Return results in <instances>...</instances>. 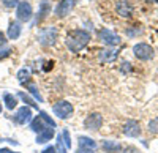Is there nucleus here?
Instances as JSON below:
<instances>
[{
  "label": "nucleus",
  "mask_w": 158,
  "mask_h": 153,
  "mask_svg": "<svg viewBox=\"0 0 158 153\" xmlns=\"http://www.w3.org/2000/svg\"><path fill=\"white\" fill-rule=\"evenodd\" d=\"M32 14H33V11H32V5L29 2H19L18 5V10H16V16L19 21L22 22H27L32 19Z\"/></svg>",
  "instance_id": "nucleus-6"
},
{
  "label": "nucleus",
  "mask_w": 158,
  "mask_h": 153,
  "mask_svg": "<svg viewBox=\"0 0 158 153\" xmlns=\"http://www.w3.org/2000/svg\"><path fill=\"white\" fill-rule=\"evenodd\" d=\"M101 148L106 153H120L122 151V145L118 142H115V141H103Z\"/></svg>",
  "instance_id": "nucleus-13"
},
{
  "label": "nucleus",
  "mask_w": 158,
  "mask_h": 153,
  "mask_svg": "<svg viewBox=\"0 0 158 153\" xmlns=\"http://www.w3.org/2000/svg\"><path fill=\"white\" fill-rule=\"evenodd\" d=\"M123 153H141V151H139L138 148H135V147H127Z\"/></svg>",
  "instance_id": "nucleus-30"
},
{
  "label": "nucleus",
  "mask_w": 158,
  "mask_h": 153,
  "mask_svg": "<svg viewBox=\"0 0 158 153\" xmlns=\"http://www.w3.org/2000/svg\"><path fill=\"white\" fill-rule=\"evenodd\" d=\"M51 13V3L48 2V0H43L41 3H40V11H38V18H36V24L41 22L48 14Z\"/></svg>",
  "instance_id": "nucleus-16"
},
{
  "label": "nucleus",
  "mask_w": 158,
  "mask_h": 153,
  "mask_svg": "<svg viewBox=\"0 0 158 153\" xmlns=\"http://www.w3.org/2000/svg\"><path fill=\"white\" fill-rule=\"evenodd\" d=\"M77 144H79V148H85V150H95L97 148V144L94 139L90 137H85V136H81L77 139Z\"/></svg>",
  "instance_id": "nucleus-17"
},
{
  "label": "nucleus",
  "mask_w": 158,
  "mask_h": 153,
  "mask_svg": "<svg viewBox=\"0 0 158 153\" xmlns=\"http://www.w3.org/2000/svg\"><path fill=\"white\" fill-rule=\"evenodd\" d=\"M24 85H25V88H29L30 90V93L40 101V103H41L43 101V98H41V95H40V92H38V88H36V85L33 84V82H30V81H25V82H22Z\"/></svg>",
  "instance_id": "nucleus-20"
},
{
  "label": "nucleus",
  "mask_w": 158,
  "mask_h": 153,
  "mask_svg": "<svg viewBox=\"0 0 158 153\" xmlns=\"http://www.w3.org/2000/svg\"><path fill=\"white\" fill-rule=\"evenodd\" d=\"M149 131L150 133H158V119H153L149 123Z\"/></svg>",
  "instance_id": "nucleus-26"
},
{
  "label": "nucleus",
  "mask_w": 158,
  "mask_h": 153,
  "mask_svg": "<svg viewBox=\"0 0 158 153\" xmlns=\"http://www.w3.org/2000/svg\"><path fill=\"white\" fill-rule=\"evenodd\" d=\"M57 40V29L56 27H46L43 30H40L38 33V41L43 46H52Z\"/></svg>",
  "instance_id": "nucleus-2"
},
{
  "label": "nucleus",
  "mask_w": 158,
  "mask_h": 153,
  "mask_svg": "<svg viewBox=\"0 0 158 153\" xmlns=\"http://www.w3.org/2000/svg\"><path fill=\"white\" fill-rule=\"evenodd\" d=\"M98 36H100V40L104 43V44H108V46H118L120 44V36H118L117 33H114L112 30H109V29H101L100 32H98Z\"/></svg>",
  "instance_id": "nucleus-5"
},
{
  "label": "nucleus",
  "mask_w": 158,
  "mask_h": 153,
  "mask_svg": "<svg viewBox=\"0 0 158 153\" xmlns=\"http://www.w3.org/2000/svg\"><path fill=\"white\" fill-rule=\"evenodd\" d=\"M41 153H57V150H56V147H52V145H48Z\"/></svg>",
  "instance_id": "nucleus-29"
},
{
  "label": "nucleus",
  "mask_w": 158,
  "mask_h": 153,
  "mask_svg": "<svg viewBox=\"0 0 158 153\" xmlns=\"http://www.w3.org/2000/svg\"><path fill=\"white\" fill-rule=\"evenodd\" d=\"M103 125V117L100 115V114H90V115L84 120V126L87 130H92V131H97L98 128H101Z\"/></svg>",
  "instance_id": "nucleus-8"
},
{
  "label": "nucleus",
  "mask_w": 158,
  "mask_h": 153,
  "mask_svg": "<svg viewBox=\"0 0 158 153\" xmlns=\"http://www.w3.org/2000/svg\"><path fill=\"white\" fill-rule=\"evenodd\" d=\"M30 120H32V111H30V107H27V106L19 107L18 112L15 114V122L19 123V125H25V123L30 122Z\"/></svg>",
  "instance_id": "nucleus-10"
},
{
  "label": "nucleus",
  "mask_w": 158,
  "mask_h": 153,
  "mask_svg": "<svg viewBox=\"0 0 158 153\" xmlns=\"http://www.w3.org/2000/svg\"><path fill=\"white\" fill-rule=\"evenodd\" d=\"M117 55H118V50L114 49V47L112 49H103L98 54V60L101 63H112L117 58Z\"/></svg>",
  "instance_id": "nucleus-12"
},
{
  "label": "nucleus",
  "mask_w": 158,
  "mask_h": 153,
  "mask_svg": "<svg viewBox=\"0 0 158 153\" xmlns=\"http://www.w3.org/2000/svg\"><path fill=\"white\" fill-rule=\"evenodd\" d=\"M0 153H18V151H13L10 148H0Z\"/></svg>",
  "instance_id": "nucleus-34"
},
{
  "label": "nucleus",
  "mask_w": 158,
  "mask_h": 153,
  "mask_svg": "<svg viewBox=\"0 0 158 153\" xmlns=\"http://www.w3.org/2000/svg\"><path fill=\"white\" fill-rule=\"evenodd\" d=\"M18 96H19V98H21V99L24 101L25 104H29V106H32V107L38 109V104L35 103V101H33V99H32V98H30V96H29L27 93H24V92H19V93H18Z\"/></svg>",
  "instance_id": "nucleus-21"
},
{
  "label": "nucleus",
  "mask_w": 158,
  "mask_h": 153,
  "mask_svg": "<svg viewBox=\"0 0 158 153\" xmlns=\"http://www.w3.org/2000/svg\"><path fill=\"white\" fill-rule=\"evenodd\" d=\"M95 150H85V148H79L76 153H94Z\"/></svg>",
  "instance_id": "nucleus-33"
},
{
  "label": "nucleus",
  "mask_w": 158,
  "mask_h": 153,
  "mask_svg": "<svg viewBox=\"0 0 158 153\" xmlns=\"http://www.w3.org/2000/svg\"><path fill=\"white\" fill-rule=\"evenodd\" d=\"M76 5V0H59L57 3V8H56V14L63 18V16H68L70 13L73 11Z\"/></svg>",
  "instance_id": "nucleus-7"
},
{
  "label": "nucleus",
  "mask_w": 158,
  "mask_h": 153,
  "mask_svg": "<svg viewBox=\"0 0 158 153\" xmlns=\"http://www.w3.org/2000/svg\"><path fill=\"white\" fill-rule=\"evenodd\" d=\"M90 41V35L85 30H71L67 35V46L71 52H79L82 50Z\"/></svg>",
  "instance_id": "nucleus-1"
},
{
  "label": "nucleus",
  "mask_w": 158,
  "mask_h": 153,
  "mask_svg": "<svg viewBox=\"0 0 158 153\" xmlns=\"http://www.w3.org/2000/svg\"><path fill=\"white\" fill-rule=\"evenodd\" d=\"M0 114H2V103H0Z\"/></svg>",
  "instance_id": "nucleus-35"
},
{
  "label": "nucleus",
  "mask_w": 158,
  "mask_h": 153,
  "mask_svg": "<svg viewBox=\"0 0 158 153\" xmlns=\"http://www.w3.org/2000/svg\"><path fill=\"white\" fill-rule=\"evenodd\" d=\"M10 54H11V49H3V50H0V60L5 58V57H8Z\"/></svg>",
  "instance_id": "nucleus-28"
},
{
  "label": "nucleus",
  "mask_w": 158,
  "mask_h": 153,
  "mask_svg": "<svg viewBox=\"0 0 158 153\" xmlns=\"http://www.w3.org/2000/svg\"><path fill=\"white\" fill-rule=\"evenodd\" d=\"M3 101H5V106H6L10 111H13V109L18 106V98L13 96L11 93H3Z\"/></svg>",
  "instance_id": "nucleus-19"
},
{
  "label": "nucleus",
  "mask_w": 158,
  "mask_h": 153,
  "mask_svg": "<svg viewBox=\"0 0 158 153\" xmlns=\"http://www.w3.org/2000/svg\"><path fill=\"white\" fill-rule=\"evenodd\" d=\"M153 3H158V0H153Z\"/></svg>",
  "instance_id": "nucleus-36"
},
{
  "label": "nucleus",
  "mask_w": 158,
  "mask_h": 153,
  "mask_svg": "<svg viewBox=\"0 0 158 153\" xmlns=\"http://www.w3.org/2000/svg\"><path fill=\"white\" fill-rule=\"evenodd\" d=\"M52 111H54V114L59 117V119H63L67 120L73 115V106L68 103V101H59V103H56L54 106H52Z\"/></svg>",
  "instance_id": "nucleus-3"
},
{
  "label": "nucleus",
  "mask_w": 158,
  "mask_h": 153,
  "mask_svg": "<svg viewBox=\"0 0 158 153\" xmlns=\"http://www.w3.org/2000/svg\"><path fill=\"white\" fill-rule=\"evenodd\" d=\"M48 126H46V122L41 119V117H35L33 120H32V123H30V130L32 131H35V133H41L43 130H46Z\"/></svg>",
  "instance_id": "nucleus-18"
},
{
  "label": "nucleus",
  "mask_w": 158,
  "mask_h": 153,
  "mask_svg": "<svg viewBox=\"0 0 158 153\" xmlns=\"http://www.w3.org/2000/svg\"><path fill=\"white\" fill-rule=\"evenodd\" d=\"M5 44H6V38H5V35L2 32H0V47L5 46Z\"/></svg>",
  "instance_id": "nucleus-31"
},
{
  "label": "nucleus",
  "mask_w": 158,
  "mask_h": 153,
  "mask_svg": "<svg viewBox=\"0 0 158 153\" xmlns=\"http://www.w3.org/2000/svg\"><path fill=\"white\" fill-rule=\"evenodd\" d=\"M29 76H30V71H29L27 68H22V70L18 71V79H19L21 82H25V81L29 79Z\"/></svg>",
  "instance_id": "nucleus-23"
},
{
  "label": "nucleus",
  "mask_w": 158,
  "mask_h": 153,
  "mask_svg": "<svg viewBox=\"0 0 158 153\" xmlns=\"http://www.w3.org/2000/svg\"><path fill=\"white\" fill-rule=\"evenodd\" d=\"M52 65H54V62H46V66L43 70L44 71H49V70H52Z\"/></svg>",
  "instance_id": "nucleus-32"
},
{
  "label": "nucleus",
  "mask_w": 158,
  "mask_h": 153,
  "mask_svg": "<svg viewBox=\"0 0 158 153\" xmlns=\"http://www.w3.org/2000/svg\"><path fill=\"white\" fill-rule=\"evenodd\" d=\"M60 136H62V139L65 141V147H67V148H71V139H70L68 130H63V133H62Z\"/></svg>",
  "instance_id": "nucleus-24"
},
{
  "label": "nucleus",
  "mask_w": 158,
  "mask_h": 153,
  "mask_svg": "<svg viewBox=\"0 0 158 153\" xmlns=\"http://www.w3.org/2000/svg\"><path fill=\"white\" fill-rule=\"evenodd\" d=\"M40 117H41L44 122H46V125L48 126H51V128H56V122L54 120H52L49 115H48V114L46 112H43V111H40Z\"/></svg>",
  "instance_id": "nucleus-22"
},
{
  "label": "nucleus",
  "mask_w": 158,
  "mask_h": 153,
  "mask_svg": "<svg viewBox=\"0 0 158 153\" xmlns=\"http://www.w3.org/2000/svg\"><path fill=\"white\" fill-rule=\"evenodd\" d=\"M3 5L6 8H13V6H18L19 5V0H2Z\"/></svg>",
  "instance_id": "nucleus-27"
},
{
  "label": "nucleus",
  "mask_w": 158,
  "mask_h": 153,
  "mask_svg": "<svg viewBox=\"0 0 158 153\" xmlns=\"http://www.w3.org/2000/svg\"><path fill=\"white\" fill-rule=\"evenodd\" d=\"M123 134L128 137H138L141 134V126L136 120H128L123 125Z\"/></svg>",
  "instance_id": "nucleus-11"
},
{
  "label": "nucleus",
  "mask_w": 158,
  "mask_h": 153,
  "mask_svg": "<svg viewBox=\"0 0 158 153\" xmlns=\"http://www.w3.org/2000/svg\"><path fill=\"white\" fill-rule=\"evenodd\" d=\"M115 11L117 14H120L122 18H131L133 16V6L128 0H118L115 3Z\"/></svg>",
  "instance_id": "nucleus-9"
},
{
  "label": "nucleus",
  "mask_w": 158,
  "mask_h": 153,
  "mask_svg": "<svg viewBox=\"0 0 158 153\" xmlns=\"http://www.w3.org/2000/svg\"><path fill=\"white\" fill-rule=\"evenodd\" d=\"M56 150H57V153H67V147H63V139H62V136L57 137V147H56Z\"/></svg>",
  "instance_id": "nucleus-25"
},
{
  "label": "nucleus",
  "mask_w": 158,
  "mask_h": 153,
  "mask_svg": "<svg viewBox=\"0 0 158 153\" xmlns=\"http://www.w3.org/2000/svg\"><path fill=\"white\" fill-rule=\"evenodd\" d=\"M52 137H54V128L48 126L46 130H43L41 133H38V136H36V144H44V142L51 141Z\"/></svg>",
  "instance_id": "nucleus-14"
},
{
  "label": "nucleus",
  "mask_w": 158,
  "mask_h": 153,
  "mask_svg": "<svg viewBox=\"0 0 158 153\" xmlns=\"http://www.w3.org/2000/svg\"><path fill=\"white\" fill-rule=\"evenodd\" d=\"M19 35H21V24L16 21H11L8 27V38L10 40H18Z\"/></svg>",
  "instance_id": "nucleus-15"
},
{
  "label": "nucleus",
  "mask_w": 158,
  "mask_h": 153,
  "mask_svg": "<svg viewBox=\"0 0 158 153\" xmlns=\"http://www.w3.org/2000/svg\"><path fill=\"white\" fill-rule=\"evenodd\" d=\"M133 52L139 60H150L153 57V49L147 43H138L133 46Z\"/></svg>",
  "instance_id": "nucleus-4"
}]
</instances>
